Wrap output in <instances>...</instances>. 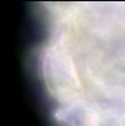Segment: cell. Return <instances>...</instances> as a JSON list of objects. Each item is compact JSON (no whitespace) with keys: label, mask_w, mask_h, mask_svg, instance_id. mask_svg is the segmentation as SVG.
<instances>
[{"label":"cell","mask_w":125,"mask_h":126,"mask_svg":"<svg viewBox=\"0 0 125 126\" xmlns=\"http://www.w3.org/2000/svg\"><path fill=\"white\" fill-rule=\"evenodd\" d=\"M28 68L51 126H125V2H38Z\"/></svg>","instance_id":"cell-1"}]
</instances>
